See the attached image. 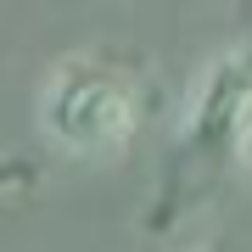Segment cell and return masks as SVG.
Returning a JSON list of instances; mask_svg holds the SVG:
<instances>
[{
  "label": "cell",
  "mask_w": 252,
  "mask_h": 252,
  "mask_svg": "<svg viewBox=\"0 0 252 252\" xmlns=\"http://www.w3.org/2000/svg\"><path fill=\"white\" fill-rule=\"evenodd\" d=\"M140 90L124 67L95 56H62L39 84V129L73 157H112L140 135Z\"/></svg>",
  "instance_id": "cell-1"
},
{
  "label": "cell",
  "mask_w": 252,
  "mask_h": 252,
  "mask_svg": "<svg viewBox=\"0 0 252 252\" xmlns=\"http://www.w3.org/2000/svg\"><path fill=\"white\" fill-rule=\"evenodd\" d=\"M247 162H252V45L219 56L202 90L190 95L174 190H207L213 180L247 168Z\"/></svg>",
  "instance_id": "cell-2"
},
{
  "label": "cell",
  "mask_w": 252,
  "mask_h": 252,
  "mask_svg": "<svg viewBox=\"0 0 252 252\" xmlns=\"http://www.w3.org/2000/svg\"><path fill=\"white\" fill-rule=\"evenodd\" d=\"M34 174L28 168H11V162H0V190H11V185H28Z\"/></svg>",
  "instance_id": "cell-3"
}]
</instances>
